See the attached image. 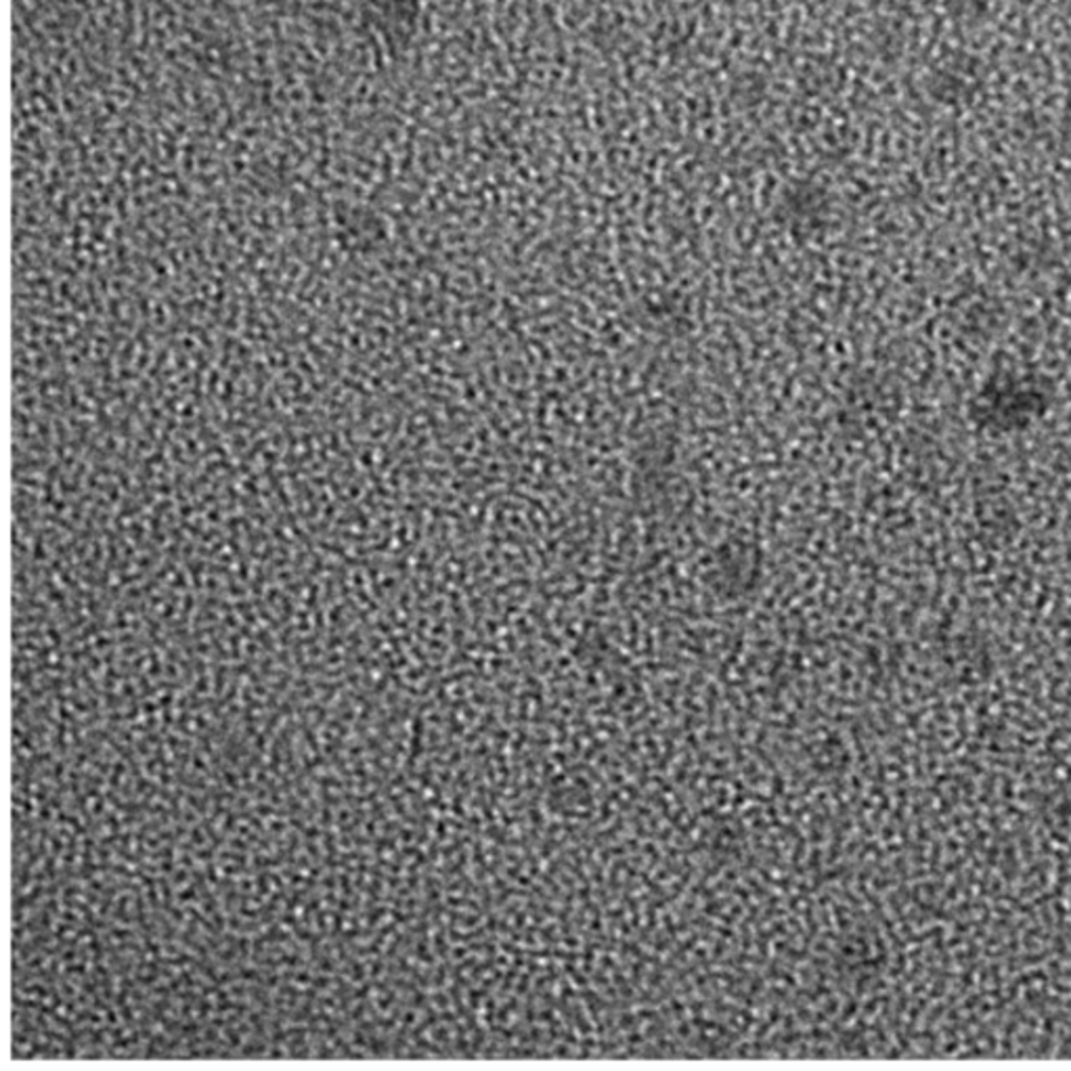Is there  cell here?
Segmentation results:
<instances>
[{
    "label": "cell",
    "instance_id": "1",
    "mask_svg": "<svg viewBox=\"0 0 1071 1071\" xmlns=\"http://www.w3.org/2000/svg\"><path fill=\"white\" fill-rule=\"evenodd\" d=\"M420 0H361V22L388 48H403L415 32Z\"/></svg>",
    "mask_w": 1071,
    "mask_h": 1071
},
{
    "label": "cell",
    "instance_id": "2",
    "mask_svg": "<svg viewBox=\"0 0 1071 1071\" xmlns=\"http://www.w3.org/2000/svg\"><path fill=\"white\" fill-rule=\"evenodd\" d=\"M818 202H814L812 190L794 187L793 192L787 193L782 204H780V220L794 237L803 239L810 237L818 227Z\"/></svg>",
    "mask_w": 1071,
    "mask_h": 1071
}]
</instances>
